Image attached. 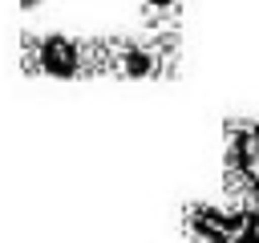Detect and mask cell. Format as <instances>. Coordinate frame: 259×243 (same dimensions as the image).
<instances>
[{"label": "cell", "instance_id": "6da1fadb", "mask_svg": "<svg viewBox=\"0 0 259 243\" xmlns=\"http://www.w3.org/2000/svg\"><path fill=\"white\" fill-rule=\"evenodd\" d=\"M24 77L40 81H89L97 77V36L65 28H24L16 45Z\"/></svg>", "mask_w": 259, "mask_h": 243}, {"label": "cell", "instance_id": "7a4b0ae2", "mask_svg": "<svg viewBox=\"0 0 259 243\" xmlns=\"http://www.w3.org/2000/svg\"><path fill=\"white\" fill-rule=\"evenodd\" d=\"M186 243H259V211L251 202H186Z\"/></svg>", "mask_w": 259, "mask_h": 243}, {"label": "cell", "instance_id": "3957f363", "mask_svg": "<svg viewBox=\"0 0 259 243\" xmlns=\"http://www.w3.org/2000/svg\"><path fill=\"white\" fill-rule=\"evenodd\" d=\"M138 8H142V20L150 28H178L182 0H138Z\"/></svg>", "mask_w": 259, "mask_h": 243}, {"label": "cell", "instance_id": "277c9868", "mask_svg": "<svg viewBox=\"0 0 259 243\" xmlns=\"http://www.w3.org/2000/svg\"><path fill=\"white\" fill-rule=\"evenodd\" d=\"M45 4H49V0H16V8H20V12H40Z\"/></svg>", "mask_w": 259, "mask_h": 243}]
</instances>
